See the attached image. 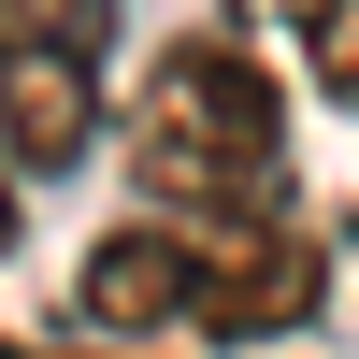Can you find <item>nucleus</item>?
I'll return each instance as SVG.
<instances>
[{
	"label": "nucleus",
	"instance_id": "nucleus-5",
	"mask_svg": "<svg viewBox=\"0 0 359 359\" xmlns=\"http://www.w3.org/2000/svg\"><path fill=\"white\" fill-rule=\"evenodd\" d=\"M0 359H172V345H0Z\"/></svg>",
	"mask_w": 359,
	"mask_h": 359
},
{
	"label": "nucleus",
	"instance_id": "nucleus-4",
	"mask_svg": "<svg viewBox=\"0 0 359 359\" xmlns=\"http://www.w3.org/2000/svg\"><path fill=\"white\" fill-rule=\"evenodd\" d=\"M302 57L331 101H359V0H302Z\"/></svg>",
	"mask_w": 359,
	"mask_h": 359
},
{
	"label": "nucleus",
	"instance_id": "nucleus-1",
	"mask_svg": "<svg viewBox=\"0 0 359 359\" xmlns=\"http://www.w3.org/2000/svg\"><path fill=\"white\" fill-rule=\"evenodd\" d=\"M101 345H273L331 302V245L302 216H115L72 273Z\"/></svg>",
	"mask_w": 359,
	"mask_h": 359
},
{
	"label": "nucleus",
	"instance_id": "nucleus-6",
	"mask_svg": "<svg viewBox=\"0 0 359 359\" xmlns=\"http://www.w3.org/2000/svg\"><path fill=\"white\" fill-rule=\"evenodd\" d=\"M0 245H15V187H0Z\"/></svg>",
	"mask_w": 359,
	"mask_h": 359
},
{
	"label": "nucleus",
	"instance_id": "nucleus-2",
	"mask_svg": "<svg viewBox=\"0 0 359 359\" xmlns=\"http://www.w3.org/2000/svg\"><path fill=\"white\" fill-rule=\"evenodd\" d=\"M144 216H273L287 201V86L245 29H172L130 86Z\"/></svg>",
	"mask_w": 359,
	"mask_h": 359
},
{
	"label": "nucleus",
	"instance_id": "nucleus-3",
	"mask_svg": "<svg viewBox=\"0 0 359 359\" xmlns=\"http://www.w3.org/2000/svg\"><path fill=\"white\" fill-rule=\"evenodd\" d=\"M101 72H115V0H0V158L72 172L115 115Z\"/></svg>",
	"mask_w": 359,
	"mask_h": 359
}]
</instances>
